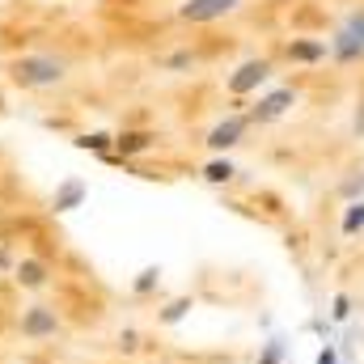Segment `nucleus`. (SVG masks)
Instances as JSON below:
<instances>
[{"label":"nucleus","mask_w":364,"mask_h":364,"mask_svg":"<svg viewBox=\"0 0 364 364\" xmlns=\"http://www.w3.org/2000/svg\"><path fill=\"white\" fill-rule=\"evenodd\" d=\"M322 51H326V47H318V43H292V47H288L292 60H318Z\"/></svg>","instance_id":"7"},{"label":"nucleus","mask_w":364,"mask_h":364,"mask_svg":"<svg viewBox=\"0 0 364 364\" xmlns=\"http://www.w3.org/2000/svg\"><path fill=\"white\" fill-rule=\"evenodd\" d=\"M21 331L30 335V339H43V335H55V314H47L43 305H34L26 318H21Z\"/></svg>","instance_id":"3"},{"label":"nucleus","mask_w":364,"mask_h":364,"mask_svg":"<svg viewBox=\"0 0 364 364\" xmlns=\"http://www.w3.org/2000/svg\"><path fill=\"white\" fill-rule=\"evenodd\" d=\"M229 174H233V170H229V166H212V170H208V178H212V182L229 178Z\"/></svg>","instance_id":"10"},{"label":"nucleus","mask_w":364,"mask_h":364,"mask_svg":"<svg viewBox=\"0 0 364 364\" xmlns=\"http://www.w3.org/2000/svg\"><path fill=\"white\" fill-rule=\"evenodd\" d=\"M356 47H364V17H352L348 30L339 34V51H343V55H352Z\"/></svg>","instance_id":"5"},{"label":"nucleus","mask_w":364,"mask_h":364,"mask_svg":"<svg viewBox=\"0 0 364 364\" xmlns=\"http://www.w3.org/2000/svg\"><path fill=\"white\" fill-rule=\"evenodd\" d=\"M242 127H246V119H229V123H220V127L212 132L208 144H212V149H225V144H233V140L242 136Z\"/></svg>","instance_id":"6"},{"label":"nucleus","mask_w":364,"mask_h":364,"mask_svg":"<svg viewBox=\"0 0 364 364\" xmlns=\"http://www.w3.org/2000/svg\"><path fill=\"white\" fill-rule=\"evenodd\" d=\"M17 275H21V284H43V267L38 263H26Z\"/></svg>","instance_id":"9"},{"label":"nucleus","mask_w":364,"mask_h":364,"mask_svg":"<svg viewBox=\"0 0 364 364\" xmlns=\"http://www.w3.org/2000/svg\"><path fill=\"white\" fill-rule=\"evenodd\" d=\"M263 77H267V60H250V64H246V68L229 81V90H233V93H246V90H255Z\"/></svg>","instance_id":"4"},{"label":"nucleus","mask_w":364,"mask_h":364,"mask_svg":"<svg viewBox=\"0 0 364 364\" xmlns=\"http://www.w3.org/2000/svg\"><path fill=\"white\" fill-rule=\"evenodd\" d=\"M288 97H292V93H275V97H267V102H263V110H259V114H263V119H272V114H279V110H284V106H288Z\"/></svg>","instance_id":"8"},{"label":"nucleus","mask_w":364,"mask_h":364,"mask_svg":"<svg viewBox=\"0 0 364 364\" xmlns=\"http://www.w3.org/2000/svg\"><path fill=\"white\" fill-rule=\"evenodd\" d=\"M237 0H186L182 4V17L186 21H212V17H225Z\"/></svg>","instance_id":"2"},{"label":"nucleus","mask_w":364,"mask_h":364,"mask_svg":"<svg viewBox=\"0 0 364 364\" xmlns=\"http://www.w3.org/2000/svg\"><path fill=\"white\" fill-rule=\"evenodd\" d=\"M13 81L26 85V90L55 85V81H64V64L51 60V55H21V60L13 64Z\"/></svg>","instance_id":"1"}]
</instances>
